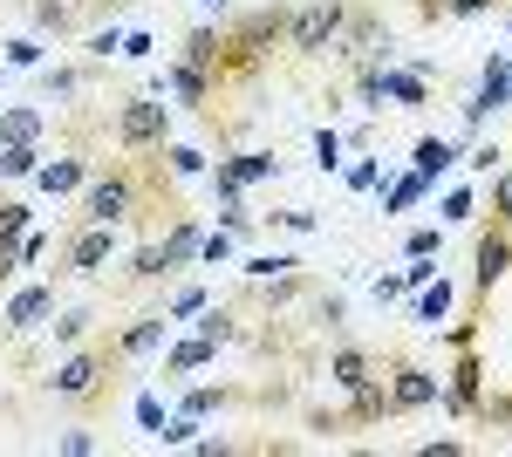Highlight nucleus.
Listing matches in <instances>:
<instances>
[{
  "instance_id": "bb28decb",
  "label": "nucleus",
  "mask_w": 512,
  "mask_h": 457,
  "mask_svg": "<svg viewBox=\"0 0 512 457\" xmlns=\"http://www.w3.org/2000/svg\"><path fill=\"white\" fill-rule=\"evenodd\" d=\"M82 55H89V62H117L123 55V28L117 21H110V28H89V35H82Z\"/></svg>"
},
{
  "instance_id": "423d86ee",
  "label": "nucleus",
  "mask_w": 512,
  "mask_h": 457,
  "mask_svg": "<svg viewBox=\"0 0 512 457\" xmlns=\"http://www.w3.org/2000/svg\"><path fill=\"white\" fill-rule=\"evenodd\" d=\"M478 396H485V362H478V348H458V362H451V376H444V410L451 417H472Z\"/></svg>"
},
{
  "instance_id": "393cba45",
  "label": "nucleus",
  "mask_w": 512,
  "mask_h": 457,
  "mask_svg": "<svg viewBox=\"0 0 512 457\" xmlns=\"http://www.w3.org/2000/svg\"><path fill=\"white\" fill-rule=\"evenodd\" d=\"M424 191H431V178H424V171H403V178H390V191H383V212H410Z\"/></svg>"
},
{
  "instance_id": "a19ab883",
  "label": "nucleus",
  "mask_w": 512,
  "mask_h": 457,
  "mask_svg": "<svg viewBox=\"0 0 512 457\" xmlns=\"http://www.w3.org/2000/svg\"><path fill=\"white\" fill-rule=\"evenodd\" d=\"M315 321L328 328V335H342V321H349V307H342V294H315Z\"/></svg>"
},
{
  "instance_id": "7ed1b4c3",
  "label": "nucleus",
  "mask_w": 512,
  "mask_h": 457,
  "mask_svg": "<svg viewBox=\"0 0 512 457\" xmlns=\"http://www.w3.org/2000/svg\"><path fill=\"white\" fill-rule=\"evenodd\" d=\"M110 362H123L117 348H76V355H62V362H55L48 389H55L62 403H89V396H103V382H110Z\"/></svg>"
},
{
  "instance_id": "5fc2aeb1",
  "label": "nucleus",
  "mask_w": 512,
  "mask_h": 457,
  "mask_svg": "<svg viewBox=\"0 0 512 457\" xmlns=\"http://www.w3.org/2000/svg\"><path fill=\"white\" fill-rule=\"evenodd\" d=\"M14 273H21V253H14V246H0V287H7Z\"/></svg>"
},
{
  "instance_id": "6e6552de",
  "label": "nucleus",
  "mask_w": 512,
  "mask_h": 457,
  "mask_svg": "<svg viewBox=\"0 0 512 457\" xmlns=\"http://www.w3.org/2000/svg\"><path fill=\"white\" fill-rule=\"evenodd\" d=\"M383 389H390V417H410V410L437 403V376L417 369V362H396L390 376H383Z\"/></svg>"
},
{
  "instance_id": "58836bf2",
  "label": "nucleus",
  "mask_w": 512,
  "mask_h": 457,
  "mask_svg": "<svg viewBox=\"0 0 512 457\" xmlns=\"http://www.w3.org/2000/svg\"><path fill=\"white\" fill-rule=\"evenodd\" d=\"M492 219L512 226V164H499V178H492Z\"/></svg>"
},
{
  "instance_id": "13d9d810",
  "label": "nucleus",
  "mask_w": 512,
  "mask_h": 457,
  "mask_svg": "<svg viewBox=\"0 0 512 457\" xmlns=\"http://www.w3.org/2000/svg\"><path fill=\"white\" fill-rule=\"evenodd\" d=\"M103 7H130V0H103Z\"/></svg>"
},
{
  "instance_id": "aec40b11",
  "label": "nucleus",
  "mask_w": 512,
  "mask_h": 457,
  "mask_svg": "<svg viewBox=\"0 0 512 457\" xmlns=\"http://www.w3.org/2000/svg\"><path fill=\"white\" fill-rule=\"evenodd\" d=\"M219 355V342H205V335H192V342H178L171 355H164V382H178V376H192V369H205Z\"/></svg>"
},
{
  "instance_id": "0eeeda50",
  "label": "nucleus",
  "mask_w": 512,
  "mask_h": 457,
  "mask_svg": "<svg viewBox=\"0 0 512 457\" xmlns=\"http://www.w3.org/2000/svg\"><path fill=\"white\" fill-rule=\"evenodd\" d=\"M117 260V226H82L69 246H62V267L55 273H103Z\"/></svg>"
},
{
  "instance_id": "1a4fd4ad",
  "label": "nucleus",
  "mask_w": 512,
  "mask_h": 457,
  "mask_svg": "<svg viewBox=\"0 0 512 457\" xmlns=\"http://www.w3.org/2000/svg\"><path fill=\"white\" fill-rule=\"evenodd\" d=\"M506 273H512V226L492 219V232H478V273H472V287H478V294H492Z\"/></svg>"
},
{
  "instance_id": "f03ea898",
  "label": "nucleus",
  "mask_w": 512,
  "mask_h": 457,
  "mask_svg": "<svg viewBox=\"0 0 512 457\" xmlns=\"http://www.w3.org/2000/svg\"><path fill=\"white\" fill-rule=\"evenodd\" d=\"M342 28H349V0H308V7H294L287 14V41L280 48H294V55H328L335 41H342Z\"/></svg>"
},
{
  "instance_id": "7c9ffc66",
  "label": "nucleus",
  "mask_w": 512,
  "mask_h": 457,
  "mask_svg": "<svg viewBox=\"0 0 512 457\" xmlns=\"http://www.w3.org/2000/svg\"><path fill=\"white\" fill-rule=\"evenodd\" d=\"M123 273H130V280L144 287V280H164L171 267H164V253H158V246H137V253H130V267H123Z\"/></svg>"
},
{
  "instance_id": "412c9836",
  "label": "nucleus",
  "mask_w": 512,
  "mask_h": 457,
  "mask_svg": "<svg viewBox=\"0 0 512 457\" xmlns=\"http://www.w3.org/2000/svg\"><path fill=\"white\" fill-rule=\"evenodd\" d=\"M41 130H48V116L41 110H0V144H41Z\"/></svg>"
},
{
  "instance_id": "39448f33",
  "label": "nucleus",
  "mask_w": 512,
  "mask_h": 457,
  "mask_svg": "<svg viewBox=\"0 0 512 457\" xmlns=\"http://www.w3.org/2000/svg\"><path fill=\"white\" fill-rule=\"evenodd\" d=\"M499 110H512V62L506 55H492V62L478 69V89L465 96V137H478Z\"/></svg>"
},
{
  "instance_id": "4d7b16f0",
  "label": "nucleus",
  "mask_w": 512,
  "mask_h": 457,
  "mask_svg": "<svg viewBox=\"0 0 512 457\" xmlns=\"http://www.w3.org/2000/svg\"><path fill=\"white\" fill-rule=\"evenodd\" d=\"M0 89H7V62H0Z\"/></svg>"
},
{
  "instance_id": "5701e85b",
  "label": "nucleus",
  "mask_w": 512,
  "mask_h": 457,
  "mask_svg": "<svg viewBox=\"0 0 512 457\" xmlns=\"http://www.w3.org/2000/svg\"><path fill=\"white\" fill-rule=\"evenodd\" d=\"M48 328H55V348H76L82 335L96 328V307H55V321H48Z\"/></svg>"
},
{
  "instance_id": "20e7f679",
  "label": "nucleus",
  "mask_w": 512,
  "mask_h": 457,
  "mask_svg": "<svg viewBox=\"0 0 512 457\" xmlns=\"http://www.w3.org/2000/svg\"><path fill=\"white\" fill-rule=\"evenodd\" d=\"M205 178H212V198H219V205H233L246 185H267V178H280V157H274V151H233V157H219Z\"/></svg>"
},
{
  "instance_id": "c03bdc74",
  "label": "nucleus",
  "mask_w": 512,
  "mask_h": 457,
  "mask_svg": "<svg viewBox=\"0 0 512 457\" xmlns=\"http://www.w3.org/2000/svg\"><path fill=\"white\" fill-rule=\"evenodd\" d=\"M396 280H403V294H417L424 280H437V267H431V260H424V253H410V267L396 273Z\"/></svg>"
},
{
  "instance_id": "c85d7f7f",
  "label": "nucleus",
  "mask_w": 512,
  "mask_h": 457,
  "mask_svg": "<svg viewBox=\"0 0 512 457\" xmlns=\"http://www.w3.org/2000/svg\"><path fill=\"white\" fill-rule=\"evenodd\" d=\"M294 267H301L294 253H253V260H246V280L267 287V280H280V273H294Z\"/></svg>"
},
{
  "instance_id": "ea45409f",
  "label": "nucleus",
  "mask_w": 512,
  "mask_h": 457,
  "mask_svg": "<svg viewBox=\"0 0 512 457\" xmlns=\"http://www.w3.org/2000/svg\"><path fill=\"white\" fill-rule=\"evenodd\" d=\"M7 69H41V41L35 35H14V41H7Z\"/></svg>"
},
{
  "instance_id": "de8ad7c7",
  "label": "nucleus",
  "mask_w": 512,
  "mask_h": 457,
  "mask_svg": "<svg viewBox=\"0 0 512 457\" xmlns=\"http://www.w3.org/2000/svg\"><path fill=\"white\" fill-rule=\"evenodd\" d=\"M274 226H287V232H315L321 219L308 212V205H287V212H274Z\"/></svg>"
},
{
  "instance_id": "f3484780",
  "label": "nucleus",
  "mask_w": 512,
  "mask_h": 457,
  "mask_svg": "<svg viewBox=\"0 0 512 457\" xmlns=\"http://www.w3.org/2000/svg\"><path fill=\"white\" fill-rule=\"evenodd\" d=\"M458 157H465V151H458L451 137H417V151H410V171H424V178L437 185V178H444V171H451Z\"/></svg>"
},
{
  "instance_id": "49530a36",
  "label": "nucleus",
  "mask_w": 512,
  "mask_h": 457,
  "mask_svg": "<svg viewBox=\"0 0 512 457\" xmlns=\"http://www.w3.org/2000/svg\"><path fill=\"white\" fill-rule=\"evenodd\" d=\"M151 55H158V41L144 35V28H130V35H123V62H151Z\"/></svg>"
},
{
  "instance_id": "603ef678",
  "label": "nucleus",
  "mask_w": 512,
  "mask_h": 457,
  "mask_svg": "<svg viewBox=\"0 0 512 457\" xmlns=\"http://www.w3.org/2000/svg\"><path fill=\"white\" fill-rule=\"evenodd\" d=\"M417 451H424V457H458L465 444H458V437H431V444H417Z\"/></svg>"
},
{
  "instance_id": "f8f14e48",
  "label": "nucleus",
  "mask_w": 512,
  "mask_h": 457,
  "mask_svg": "<svg viewBox=\"0 0 512 457\" xmlns=\"http://www.w3.org/2000/svg\"><path fill=\"white\" fill-rule=\"evenodd\" d=\"M198 239H205V232H198V219H192V212H178V219H171V232L158 239L164 267H171V273H178V267H198Z\"/></svg>"
},
{
  "instance_id": "cd10ccee",
  "label": "nucleus",
  "mask_w": 512,
  "mask_h": 457,
  "mask_svg": "<svg viewBox=\"0 0 512 457\" xmlns=\"http://www.w3.org/2000/svg\"><path fill=\"white\" fill-rule=\"evenodd\" d=\"M198 335H205V342H233L239 335V321H233V307H198Z\"/></svg>"
},
{
  "instance_id": "9d476101",
  "label": "nucleus",
  "mask_w": 512,
  "mask_h": 457,
  "mask_svg": "<svg viewBox=\"0 0 512 457\" xmlns=\"http://www.w3.org/2000/svg\"><path fill=\"white\" fill-rule=\"evenodd\" d=\"M0 321H7V335H35L55 321V287H21L14 301L0 307Z\"/></svg>"
},
{
  "instance_id": "a18cd8bd",
  "label": "nucleus",
  "mask_w": 512,
  "mask_h": 457,
  "mask_svg": "<svg viewBox=\"0 0 512 457\" xmlns=\"http://www.w3.org/2000/svg\"><path fill=\"white\" fill-rule=\"evenodd\" d=\"M137 430H144V437H158V430H164V403H158V396H137Z\"/></svg>"
},
{
  "instance_id": "dca6fc26",
  "label": "nucleus",
  "mask_w": 512,
  "mask_h": 457,
  "mask_svg": "<svg viewBox=\"0 0 512 457\" xmlns=\"http://www.w3.org/2000/svg\"><path fill=\"white\" fill-rule=\"evenodd\" d=\"M376 376V355H369V348H335V355H328V382H335V389H342V396H349L355 382H369Z\"/></svg>"
},
{
  "instance_id": "4be33fe9",
  "label": "nucleus",
  "mask_w": 512,
  "mask_h": 457,
  "mask_svg": "<svg viewBox=\"0 0 512 457\" xmlns=\"http://www.w3.org/2000/svg\"><path fill=\"white\" fill-rule=\"evenodd\" d=\"M28 14H35L41 35H76V21H82L69 0H28Z\"/></svg>"
},
{
  "instance_id": "e433bc0d",
  "label": "nucleus",
  "mask_w": 512,
  "mask_h": 457,
  "mask_svg": "<svg viewBox=\"0 0 512 457\" xmlns=\"http://www.w3.org/2000/svg\"><path fill=\"white\" fill-rule=\"evenodd\" d=\"M212 301V294H205V287H178V294H171V301H164V314H171V321H192L198 307Z\"/></svg>"
},
{
  "instance_id": "c756f323",
  "label": "nucleus",
  "mask_w": 512,
  "mask_h": 457,
  "mask_svg": "<svg viewBox=\"0 0 512 457\" xmlns=\"http://www.w3.org/2000/svg\"><path fill=\"white\" fill-rule=\"evenodd\" d=\"M28 219H35V205H21V198H0V246H14V239L28 232Z\"/></svg>"
},
{
  "instance_id": "6e6d98bb",
  "label": "nucleus",
  "mask_w": 512,
  "mask_h": 457,
  "mask_svg": "<svg viewBox=\"0 0 512 457\" xmlns=\"http://www.w3.org/2000/svg\"><path fill=\"white\" fill-rule=\"evenodd\" d=\"M198 7H205V14H226V7H233V0H198Z\"/></svg>"
},
{
  "instance_id": "09e8293b",
  "label": "nucleus",
  "mask_w": 512,
  "mask_h": 457,
  "mask_svg": "<svg viewBox=\"0 0 512 457\" xmlns=\"http://www.w3.org/2000/svg\"><path fill=\"white\" fill-rule=\"evenodd\" d=\"M465 164H472L478 178H492V171H499V164H506V151H499V144H478V151L465 157Z\"/></svg>"
},
{
  "instance_id": "f257e3e1",
  "label": "nucleus",
  "mask_w": 512,
  "mask_h": 457,
  "mask_svg": "<svg viewBox=\"0 0 512 457\" xmlns=\"http://www.w3.org/2000/svg\"><path fill=\"white\" fill-rule=\"evenodd\" d=\"M171 137V103L164 96H123L117 103V151L123 157H151Z\"/></svg>"
},
{
  "instance_id": "2eb2a0df",
  "label": "nucleus",
  "mask_w": 512,
  "mask_h": 457,
  "mask_svg": "<svg viewBox=\"0 0 512 457\" xmlns=\"http://www.w3.org/2000/svg\"><path fill=\"white\" fill-rule=\"evenodd\" d=\"M96 76H103V62H82V69L55 62V69H41V96H48V103H69V96H76V89H89Z\"/></svg>"
},
{
  "instance_id": "8fccbe9b",
  "label": "nucleus",
  "mask_w": 512,
  "mask_h": 457,
  "mask_svg": "<svg viewBox=\"0 0 512 457\" xmlns=\"http://www.w3.org/2000/svg\"><path fill=\"white\" fill-rule=\"evenodd\" d=\"M55 451H62V457H89V451H96V437H89V430H62Z\"/></svg>"
},
{
  "instance_id": "f704fd0d",
  "label": "nucleus",
  "mask_w": 512,
  "mask_h": 457,
  "mask_svg": "<svg viewBox=\"0 0 512 457\" xmlns=\"http://www.w3.org/2000/svg\"><path fill=\"white\" fill-rule=\"evenodd\" d=\"M315 164H321V171H342V137H335V123H321V130H315Z\"/></svg>"
},
{
  "instance_id": "473e14b6",
  "label": "nucleus",
  "mask_w": 512,
  "mask_h": 457,
  "mask_svg": "<svg viewBox=\"0 0 512 457\" xmlns=\"http://www.w3.org/2000/svg\"><path fill=\"white\" fill-rule=\"evenodd\" d=\"M233 403V389H185V403L178 410H192V417H212V410H226Z\"/></svg>"
},
{
  "instance_id": "c9c22d12",
  "label": "nucleus",
  "mask_w": 512,
  "mask_h": 457,
  "mask_svg": "<svg viewBox=\"0 0 512 457\" xmlns=\"http://www.w3.org/2000/svg\"><path fill=\"white\" fill-rule=\"evenodd\" d=\"M342 178H349V191H376V185H383V164H376V157L362 151V157L349 164V171H342Z\"/></svg>"
},
{
  "instance_id": "37998d69",
  "label": "nucleus",
  "mask_w": 512,
  "mask_h": 457,
  "mask_svg": "<svg viewBox=\"0 0 512 457\" xmlns=\"http://www.w3.org/2000/svg\"><path fill=\"white\" fill-rule=\"evenodd\" d=\"M472 417H478V423H506V430H512V396H478Z\"/></svg>"
},
{
  "instance_id": "72a5a7b5",
  "label": "nucleus",
  "mask_w": 512,
  "mask_h": 457,
  "mask_svg": "<svg viewBox=\"0 0 512 457\" xmlns=\"http://www.w3.org/2000/svg\"><path fill=\"white\" fill-rule=\"evenodd\" d=\"M233 260V232H205L198 239V267H226Z\"/></svg>"
},
{
  "instance_id": "a211bd4d",
  "label": "nucleus",
  "mask_w": 512,
  "mask_h": 457,
  "mask_svg": "<svg viewBox=\"0 0 512 457\" xmlns=\"http://www.w3.org/2000/svg\"><path fill=\"white\" fill-rule=\"evenodd\" d=\"M451 294H458V287H451L444 273H437V280H424V287H417V301H410V321H424V328H437V321L451 314Z\"/></svg>"
},
{
  "instance_id": "ddd939ff",
  "label": "nucleus",
  "mask_w": 512,
  "mask_h": 457,
  "mask_svg": "<svg viewBox=\"0 0 512 457\" xmlns=\"http://www.w3.org/2000/svg\"><path fill=\"white\" fill-rule=\"evenodd\" d=\"M383 103H396V110H424V103H431V82L417 76V69L383 62Z\"/></svg>"
},
{
  "instance_id": "79ce46f5",
  "label": "nucleus",
  "mask_w": 512,
  "mask_h": 457,
  "mask_svg": "<svg viewBox=\"0 0 512 457\" xmlns=\"http://www.w3.org/2000/svg\"><path fill=\"white\" fill-rule=\"evenodd\" d=\"M403 253H424V260H437V253H444V226H417L410 239H403Z\"/></svg>"
},
{
  "instance_id": "9b49d317",
  "label": "nucleus",
  "mask_w": 512,
  "mask_h": 457,
  "mask_svg": "<svg viewBox=\"0 0 512 457\" xmlns=\"http://www.w3.org/2000/svg\"><path fill=\"white\" fill-rule=\"evenodd\" d=\"M35 185L48 191V198H69V191H82V185H89V151H69V157H55V164H41Z\"/></svg>"
},
{
  "instance_id": "b1692460",
  "label": "nucleus",
  "mask_w": 512,
  "mask_h": 457,
  "mask_svg": "<svg viewBox=\"0 0 512 457\" xmlns=\"http://www.w3.org/2000/svg\"><path fill=\"white\" fill-rule=\"evenodd\" d=\"M158 164L171 171V178H205V171H212L198 144H164V151H158Z\"/></svg>"
},
{
  "instance_id": "864d4df0",
  "label": "nucleus",
  "mask_w": 512,
  "mask_h": 457,
  "mask_svg": "<svg viewBox=\"0 0 512 457\" xmlns=\"http://www.w3.org/2000/svg\"><path fill=\"white\" fill-rule=\"evenodd\" d=\"M492 0H444V14H458V21H472V14H485Z\"/></svg>"
},
{
  "instance_id": "2f4dec72",
  "label": "nucleus",
  "mask_w": 512,
  "mask_h": 457,
  "mask_svg": "<svg viewBox=\"0 0 512 457\" xmlns=\"http://www.w3.org/2000/svg\"><path fill=\"white\" fill-rule=\"evenodd\" d=\"M472 212H478V198H472L465 185H458V191H444V205H437V219H444V226H465Z\"/></svg>"
},
{
  "instance_id": "4c0bfd02",
  "label": "nucleus",
  "mask_w": 512,
  "mask_h": 457,
  "mask_svg": "<svg viewBox=\"0 0 512 457\" xmlns=\"http://www.w3.org/2000/svg\"><path fill=\"white\" fill-rule=\"evenodd\" d=\"M158 444H198V417H192V410H178V417H164Z\"/></svg>"
},
{
  "instance_id": "6ab92c4d",
  "label": "nucleus",
  "mask_w": 512,
  "mask_h": 457,
  "mask_svg": "<svg viewBox=\"0 0 512 457\" xmlns=\"http://www.w3.org/2000/svg\"><path fill=\"white\" fill-rule=\"evenodd\" d=\"M178 62H192V69L212 76V69H219V28H212V21H198L192 35L178 41Z\"/></svg>"
},
{
  "instance_id": "3c124183",
  "label": "nucleus",
  "mask_w": 512,
  "mask_h": 457,
  "mask_svg": "<svg viewBox=\"0 0 512 457\" xmlns=\"http://www.w3.org/2000/svg\"><path fill=\"white\" fill-rule=\"evenodd\" d=\"M444 342H451V348H478V321H451Z\"/></svg>"
},
{
  "instance_id": "a878e982",
  "label": "nucleus",
  "mask_w": 512,
  "mask_h": 457,
  "mask_svg": "<svg viewBox=\"0 0 512 457\" xmlns=\"http://www.w3.org/2000/svg\"><path fill=\"white\" fill-rule=\"evenodd\" d=\"M41 171V144H0V178H35Z\"/></svg>"
},
{
  "instance_id": "4468645a",
  "label": "nucleus",
  "mask_w": 512,
  "mask_h": 457,
  "mask_svg": "<svg viewBox=\"0 0 512 457\" xmlns=\"http://www.w3.org/2000/svg\"><path fill=\"white\" fill-rule=\"evenodd\" d=\"M164 335H171V314H137V321L117 335V355H123V362H137V355H151Z\"/></svg>"
}]
</instances>
